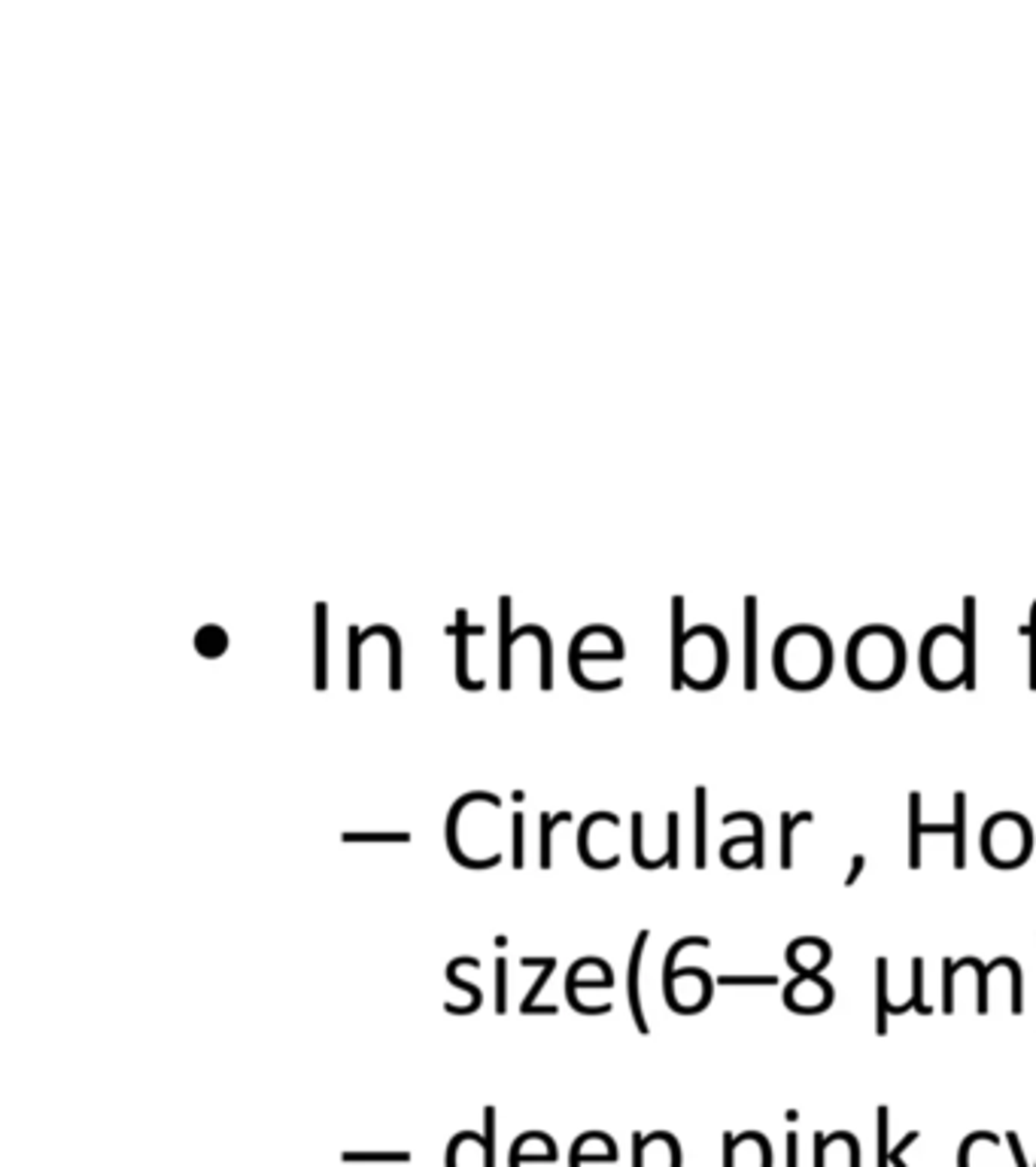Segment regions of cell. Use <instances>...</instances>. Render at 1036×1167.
I'll return each instance as SVG.
<instances>
[{"label":"cell","mask_w":1036,"mask_h":1167,"mask_svg":"<svg viewBox=\"0 0 1036 1167\" xmlns=\"http://www.w3.org/2000/svg\"><path fill=\"white\" fill-rule=\"evenodd\" d=\"M772 669L781 688L818 691L833 672V642L821 627H788L772 648Z\"/></svg>","instance_id":"6da1fadb"},{"label":"cell","mask_w":1036,"mask_h":1167,"mask_svg":"<svg viewBox=\"0 0 1036 1167\" xmlns=\"http://www.w3.org/2000/svg\"><path fill=\"white\" fill-rule=\"evenodd\" d=\"M845 669L860 691H890L906 672V642L893 627H860L845 648Z\"/></svg>","instance_id":"7a4b0ae2"},{"label":"cell","mask_w":1036,"mask_h":1167,"mask_svg":"<svg viewBox=\"0 0 1036 1167\" xmlns=\"http://www.w3.org/2000/svg\"><path fill=\"white\" fill-rule=\"evenodd\" d=\"M729 666L727 638L718 627H694L684 635L681 657L672 663V688L715 691Z\"/></svg>","instance_id":"3957f363"},{"label":"cell","mask_w":1036,"mask_h":1167,"mask_svg":"<svg viewBox=\"0 0 1036 1167\" xmlns=\"http://www.w3.org/2000/svg\"><path fill=\"white\" fill-rule=\"evenodd\" d=\"M690 946L708 949L711 940L708 936H684V940L669 946L665 960H663V997H665V1006L678 1016H699L702 1010L711 1006V997H715V976L708 970L675 967L678 955Z\"/></svg>","instance_id":"277c9868"},{"label":"cell","mask_w":1036,"mask_h":1167,"mask_svg":"<svg viewBox=\"0 0 1036 1167\" xmlns=\"http://www.w3.org/2000/svg\"><path fill=\"white\" fill-rule=\"evenodd\" d=\"M918 666L924 675V684L933 691H955L966 688V645H963V630L952 624H939L927 630L924 642H921Z\"/></svg>","instance_id":"5b68a950"},{"label":"cell","mask_w":1036,"mask_h":1167,"mask_svg":"<svg viewBox=\"0 0 1036 1167\" xmlns=\"http://www.w3.org/2000/svg\"><path fill=\"white\" fill-rule=\"evenodd\" d=\"M1033 824L1021 812H994L982 824L979 849L994 869H1019L1033 855Z\"/></svg>","instance_id":"8992f818"},{"label":"cell","mask_w":1036,"mask_h":1167,"mask_svg":"<svg viewBox=\"0 0 1036 1167\" xmlns=\"http://www.w3.org/2000/svg\"><path fill=\"white\" fill-rule=\"evenodd\" d=\"M751 824V833L732 836L721 845V860L729 869H766V827L763 818L757 812H729L724 815V824Z\"/></svg>","instance_id":"52a82bcc"},{"label":"cell","mask_w":1036,"mask_h":1167,"mask_svg":"<svg viewBox=\"0 0 1036 1167\" xmlns=\"http://www.w3.org/2000/svg\"><path fill=\"white\" fill-rule=\"evenodd\" d=\"M785 1006L796 1016H821L833 1006L836 989L824 973L815 976H793L785 986Z\"/></svg>","instance_id":"ba28073f"},{"label":"cell","mask_w":1036,"mask_h":1167,"mask_svg":"<svg viewBox=\"0 0 1036 1167\" xmlns=\"http://www.w3.org/2000/svg\"><path fill=\"white\" fill-rule=\"evenodd\" d=\"M471 803H490L493 809H502V796L499 794H490V791H471V794H466V796H459L456 803L450 806V812H447V852H450V858L459 863V866H466V869H490V866H499L502 863V855H493V858H487V860H474V858H469L466 852H463V845H459V818H463V812L471 806Z\"/></svg>","instance_id":"9c48e42d"},{"label":"cell","mask_w":1036,"mask_h":1167,"mask_svg":"<svg viewBox=\"0 0 1036 1167\" xmlns=\"http://www.w3.org/2000/svg\"><path fill=\"white\" fill-rule=\"evenodd\" d=\"M833 960V949L821 936H796L785 949V964L793 970V976H815L824 973Z\"/></svg>","instance_id":"30bf717a"},{"label":"cell","mask_w":1036,"mask_h":1167,"mask_svg":"<svg viewBox=\"0 0 1036 1167\" xmlns=\"http://www.w3.org/2000/svg\"><path fill=\"white\" fill-rule=\"evenodd\" d=\"M648 940H651V930H638L635 946H632V955H630V970H627V1000H630L632 1021H635V1031H638V1034H651V1024H648V1019H644V1010H641V989H638L641 957H644V946H648Z\"/></svg>","instance_id":"8fae6325"},{"label":"cell","mask_w":1036,"mask_h":1167,"mask_svg":"<svg viewBox=\"0 0 1036 1167\" xmlns=\"http://www.w3.org/2000/svg\"><path fill=\"white\" fill-rule=\"evenodd\" d=\"M727 1164L729 1167H769V1143L760 1134L727 1137Z\"/></svg>","instance_id":"7c38bea8"},{"label":"cell","mask_w":1036,"mask_h":1167,"mask_svg":"<svg viewBox=\"0 0 1036 1167\" xmlns=\"http://www.w3.org/2000/svg\"><path fill=\"white\" fill-rule=\"evenodd\" d=\"M955 833V824H921V791L909 794V866L921 869V836Z\"/></svg>","instance_id":"4fadbf2b"},{"label":"cell","mask_w":1036,"mask_h":1167,"mask_svg":"<svg viewBox=\"0 0 1036 1167\" xmlns=\"http://www.w3.org/2000/svg\"><path fill=\"white\" fill-rule=\"evenodd\" d=\"M459 967L480 970V960H477V957H453L450 964H447V982H450L453 989L466 991V994L471 997V1003H466V1006H453V1003H447L444 1010H447L450 1016H471V1013H477V1010H480V1003H483V991L474 986V982H466L463 976H459V973H456Z\"/></svg>","instance_id":"5bb4252c"},{"label":"cell","mask_w":1036,"mask_h":1167,"mask_svg":"<svg viewBox=\"0 0 1036 1167\" xmlns=\"http://www.w3.org/2000/svg\"><path fill=\"white\" fill-rule=\"evenodd\" d=\"M466 621H469V614H466V608L456 614V627H453V632H456V684L463 691H483V681H471L469 678V635H480L483 632V627H474V630H469L466 627Z\"/></svg>","instance_id":"9a60e30c"},{"label":"cell","mask_w":1036,"mask_h":1167,"mask_svg":"<svg viewBox=\"0 0 1036 1167\" xmlns=\"http://www.w3.org/2000/svg\"><path fill=\"white\" fill-rule=\"evenodd\" d=\"M596 824H611V827H617L620 818H617L614 812H593V815H587V818H584V824L578 827V858H581V860H584L590 869H611V866H617V863H620V855H614V858H608V860H599V858H593V849H590V833H593Z\"/></svg>","instance_id":"2e32d148"},{"label":"cell","mask_w":1036,"mask_h":1167,"mask_svg":"<svg viewBox=\"0 0 1036 1167\" xmlns=\"http://www.w3.org/2000/svg\"><path fill=\"white\" fill-rule=\"evenodd\" d=\"M909 1010L918 1016H933V1006L924 1000V957H912V997L903 1003H893L890 1016H903Z\"/></svg>","instance_id":"e0dca14e"},{"label":"cell","mask_w":1036,"mask_h":1167,"mask_svg":"<svg viewBox=\"0 0 1036 1167\" xmlns=\"http://www.w3.org/2000/svg\"><path fill=\"white\" fill-rule=\"evenodd\" d=\"M757 688V600H745V691Z\"/></svg>","instance_id":"ac0fdd59"},{"label":"cell","mask_w":1036,"mask_h":1167,"mask_svg":"<svg viewBox=\"0 0 1036 1167\" xmlns=\"http://www.w3.org/2000/svg\"><path fill=\"white\" fill-rule=\"evenodd\" d=\"M705 815H708V791L705 785H696L694 791V818H696V827H694V866L705 869L708 866V852H705Z\"/></svg>","instance_id":"d6986e66"},{"label":"cell","mask_w":1036,"mask_h":1167,"mask_svg":"<svg viewBox=\"0 0 1036 1167\" xmlns=\"http://www.w3.org/2000/svg\"><path fill=\"white\" fill-rule=\"evenodd\" d=\"M815 815L812 812H781V845H778V863L781 869H793V833L802 824H812Z\"/></svg>","instance_id":"ffe728a7"},{"label":"cell","mask_w":1036,"mask_h":1167,"mask_svg":"<svg viewBox=\"0 0 1036 1167\" xmlns=\"http://www.w3.org/2000/svg\"><path fill=\"white\" fill-rule=\"evenodd\" d=\"M963 645H966V691L976 688V600H963Z\"/></svg>","instance_id":"44dd1931"},{"label":"cell","mask_w":1036,"mask_h":1167,"mask_svg":"<svg viewBox=\"0 0 1036 1167\" xmlns=\"http://www.w3.org/2000/svg\"><path fill=\"white\" fill-rule=\"evenodd\" d=\"M890 994H888V957L876 960V1034L888 1037V1019H890Z\"/></svg>","instance_id":"7402d4cb"},{"label":"cell","mask_w":1036,"mask_h":1167,"mask_svg":"<svg viewBox=\"0 0 1036 1167\" xmlns=\"http://www.w3.org/2000/svg\"><path fill=\"white\" fill-rule=\"evenodd\" d=\"M952 803H955V869H963L966 866V794L963 791H955V796H952Z\"/></svg>","instance_id":"603a6c76"},{"label":"cell","mask_w":1036,"mask_h":1167,"mask_svg":"<svg viewBox=\"0 0 1036 1167\" xmlns=\"http://www.w3.org/2000/svg\"><path fill=\"white\" fill-rule=\"evenodd\" d=\"M225 648H228V635H225V630H222V627H216V624H207V627H201V630L195 632V651H198L204 660H216V657H222V654H225Z\"/></svg>","instance_id":"cb8c5ba5"},{"label":"cell","mask_w":1036,"mask_h":1167,"mask_svg":"<svg viewBox=\"0 0 1036 1167\" xmlns=\"http://www.w3.org/2000/svg\"><path fill=\"white\" fill-rule=\"evenodd\" d=\"M508 614H511V600H502V691L511 688V630H508Z\"/></svg>","instance_id":"d4e9b609"},{"label":"cell","mask_w":1036,"mask_h":1167,"mask_svg":"<svg viewBox=\"0 0 1036 1167\" xmlns=\"http://www.w3.org/2000/svg\"><path fill=\"white\" fill-rule=\"evenodd\" d=\"M715 986L721 989H745V986H778L775 973H718Z\"/></svg>","instance_id":"484cf974"},{"label":"cell","mask_w":1036,"mask_h":1167,"mask_svg":"<svg viewBox=\"0 0 1036 1167\" xmlns=\"http://www.w3.org/2000/svg\"><path fill=\"white\" fill-rule=\"evenodd\" d=\"M957 1006V970H955V960L946 957L942 960V1013L952 1016Z\"/></svg>","instance_id":"4316f807"},{"label":"cell","mask_w":1036,"mask_h":1167,"mask_svg":"<svg viewBox=\"0 0 1036 1167\" xmlns=\"http://www.w3.org/2000/svg\"><path fill=\"white\" fill-rule=\"evenodd\" d=\"M563 821H571V815L568 812L541 815V869H550V863H554V858H550V836H554V827H560Z\"/></svg>","instance_id":"83f0119b"},{"label":"cell","mask_w":1036,"mask_h":1167,"mask_svg":"<svg viewBox=\"0 0 1036 1167\" xmlns=\"http://www.w3.org/2000/svg\"><path fill=\"white\" fill-rule=\"evenodd\" d=\"M681 818H678V812H669L665 815V863H669V869H678L681 866V852H678V833H681Z\"/></svg>","instance_id":"f1b7e54d"},{"label":"cell","mask_w":1036,"mask_h":1167,"mask_svg":"<svg viewBox=\"0 0 1036 1167\" xmlns=\"http://www.w3.org/2000/svg\"><path fill=\"white\" fill-rule=\"evenodd\" d=\"M554 970H557V957H547V964L541 967L538 979L533 982V989L526 991V997H523V1003H520V1016H529V1010H533V1006H535L538 994L544 991V986L550 982V976H554Z\"/></svg>","instance_id":"f546056e"},{"label":"cell","mask_w":1036,"mask_h":1167,"mask_svg":"<svg viewBox=\"0 0 1036 1167\" xmlns=\"http://www.w3.org/2000/svg\"><path fill=\"white\" fill-rule=\"evenodd\" d=\"M644 815L641 812H632V860L641 866V869H660L663 863L660 860H651L648 855H644V845H641V833H644Z\"/></svg>","instance_id":"4dcf8cb0"},{"label":"cell","mask_w":1036,"mask_h":1167,"mask_svg":"<svg viewBox=\"0 0 1036 1167\" xmlns=\"http://www.w3.org/2000/svg\"><path fill=\"white\" fill-rule=\"evenodd\" d=\"M316 621H319V630H316V648H319V657H316V688L322 691V688H326V630H322V624H326V605H316Z\"/></svg>","instance_id":"1f68e13d"},{"label":"cell","mask_w":1036,"mask_h":1167,"mask_svg":"<svg viewBox=\"0 0 1036 1167\" xmlns=\"http://www.w3.org/2000/svg\"><path fill=\"white\" fill-rule=\"evenodd\" d=\"M496 1013H508V960L496 957Z\"/></svg>","instance_id":"d6a6232c"},{"label":"cell","mask_w":1036,"mask_h":1167,"mask_svg":"<svg viewBox=\"0 0 1036 1167\" xmlns=\"http://www.w3.org/2000/svg\"><path fill=\"white\" fill-rule=\"evenodd\" d=\"M1009 982H1012L1009 1010H1012V1016H1021V1013H1024V997H1021V964H1019L1016 957H1009Z\"/></svg>","instance_id":"836d02e7"},{"label":"cell","mask_w":1036,"mask_h":1167,"mask_svg":"<svg viewBox=\"0 0 1036 1167\" xmlns=\"http://www.w3.org/2000/svg\"><path fill=\"white\" fill-rule=\"evenodd\" d=\"M343 842H410V833H343Z\"/></svg>","instance_id":"e575fe53"},{"label":"cell","mask_w":1036,"mask_h":1167,"mask_svg":"<svg viewBox=\"0 0 1036 1167\" xmlns=\"http://www.w3.org/2000/svg\"><path fill=\"white\" fill-rule=\"evenodd\" d=\"M359 642H362V632L353 627L350 630V654H353V660H350V688L353 691H359Z\"/></svg>","instance_id":"d590c367"},{"label":"cell","mask_w":1036,"mask_h":1167,"mask_svg":"<svg viewBox=\"0 0 1036 1167\" xmlns=\"http://www.w3.org/2000/svg\"><path fill=\"white\" fill-rule=\"evenodd\" d=\"M511 836H514V852H511V863H514V869H520V866H523V812H517V815H514V827H511Z\"/></svg>","instance_id":"8d00e7d4"},{"label":"cell","mask_w":1036,"mask_h":1167,"mask_svg":"<svg viewBox=\"0 0 1036 1167\" xmlns=\"http://www.w3.org/2000/svg\"><path fill=\"white\" fill-rule=\"evenodd\" d=\"M1027 632H1030V691H1036V602L1030 605V627H1027Z\"/></svg>","instance_id":"74e56055"},{"label":"cell","mask_w":1036,"mask_h":1167,"mask_svg":"<svg viewBox=\"0 0 1036 1167\" xmlns=\"http://www.w3.org/2000/svg\"><path fill=\"white\" fill-rule=\"evenodd\" d=\"M863 869H866V858H863V855H855V860H851V869H848V876H845V888L858 885L860 876H863Z\"/></svg>","instance_id":"f35d334b"}]
</instances>
